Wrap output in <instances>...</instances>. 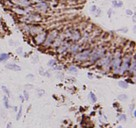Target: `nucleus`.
<instances>
[{"label":"nucleus","mask_w":136,"mask_h":128,"mask_svg":"<svg viewBox=\"0 0 136 128\" xmlns=\"http://www.w3.org/2000/svg\"><path fill=\"white\" fill-rule=\"evenodd\" d=\"M21 21L24 22V24H29V25H34L35 23L37 22H40L42 20V17L40 15H38V14H35L33 12H30L28 13L27 15L23 16L21 19Z\"/></svg>","instance_id":"obj_1"},{"label":"nucleus","mask_w":136,"mask_h":128,"mask_svg":"<svg viewBox=\"0 0 136 128\" xmlns=\"http://www.w3.org/2000/svg\"><path fill=\"white\" fill-rule=\"evenodd\" d=\"M106 53V49L105 48H100V47H97V48H94L93 50H91L90 52V55H89V61L91 63H95L98 61L104 54Z\"/></svg>","instance_id":"obj_2"},{"label":"nucleus","mask_w":136,"mask_h":128,"mask_svg":"<svg viewBox=\"0 0 136 128\" xmlns=\"http://www.w3.org/2000/svg\"><path fill=\"white\" fill-rule=\"evenodd\" d=\"M121 61H122L121 53H120V51H117L112 56V60H111V63H110V67L112 68L113 73H117V74H118V70L120 68Z\"/></svg>","instance_id":"obj_3"},{"label":"nucleus","mask_w":136,"mask_h":128,"mask_svg":"<svg viewBox=\"0 0 136 128\" xmlns=\"http://www.w3.org/2000/svg\"><path fill=\"white\" fill-rule=\"evenodd\" d=\"M92 49H86V50H82L79 51L78 53H76L74 55V60L77 62H84L87 61L89 59V55Z\"/></svg>","instance_id":"obj_4"},{"label":"nucleus","mask_w":136,"mask_h":128,"mask_svg":"<svg viewBox=\"0 0 136 128\" xmlns=\"http://www.w3.org/2000/svg\"><path fill=\"white\" fill-rule=\"evenodd\" d=\"M130 63H131V56L130 55H125L124 58L121 61V65H120V68L118 70L119 74H124L126 71H128Z\"/></svg>","instance_id":"obj_5"},{"label":"nucleus","mask_w":136,"mask_h":128,"mask_svg":"<svg viewBox=\"0 0 136 128\" xmlns=\"http://www.w3.org/2000/svg\"><path fill=\"white\" fill-rule=\"evenodd\" d=\"M58 35H59V32H58V30H56V29H53V30L49 31L46 35V38H45V41H44L43 44L45 46H50L53 43V41L57 38Z\"/></svg>","instance_id":"obj_6"},{"label":"nucleus","mask_w":136,"mask_h":128,"mask_svg":"<svg viewBox=\"0 0 136 128\" xmlns=\"http://www.w3.org/2000/svg\"><path fill=\"white\" fill-rule=\"evenodd\" d=\"M33 8L37 11H40V12H46L49 9V5L47 2L44 1H40V2H37L36 4L33 5Z\"/></svg>","instance_id":"obj_7"},{"label":"nucleus","mask_w":136,"mask_h":128,"mask_svg":"<svg viewBox=\"0 0 136 128\" xmlns=\"http://www.w3.org/2000/svg\"><path fill=\"white\" fill-rule=\"evenodd\" d=\"M82 37V35H81V32L79 30H76V29H72L71 30V33L69 35V40L70 41H73V42H77V41H79Z\"/></svg>","instance_id":"obj_8"},{"label":"nucleus","mask_w":136,"mask_h":128,"mask_svg":"<svg viewBox=\"0 0 136 128\" xmlns=\"http://www.w3.org/2000/svg\"><path fill=\"white\" fill-rule=\"evenodd\" d=\"M46 35H47V32L46 31H42L40 32L39 34H37L34 36V42L37 44V45H41L44 43L45 41V38H46Z\"/></svg>","instance_id":"obj_9"},{"label":"nucleus","mask_w":136,"mask_h":128,"mask_svg":"<svg viewBox=\"0 0 136 128\" xmlns=\"http://www.w3.org/2000/svg\"><path fill=\"white\" fill-rule=\"evenodd\" d=\"M42 31H43V28L41 26H39V25H30L29 26V32H28V34H31V35L35 36V35L39 34Z\"/></svg>","instance_id":"obj_10"},{"label":"nucleus","mask_w":136,"mask_h":128,"mask_svg":"<svg viewBox=\"0 0 136 128\" xmlns=\"http://www.w3.org/2000/svg\"><path fill=\"white\" fill-rule=\"evenodd\" d=\"M81 49H82V48H81L80 44H78V43H73V44H71V45L69 46L68 51H69L71 54H74V55H75V54L78 53Z\"/></svg>","instance_id":"obj_11"},{"label":"nucleus","mask_w":136,"mask_h":128,"mask_svg":"<svg viewBox=\"0 0 136 128\" xmlns=\"http://www.w3.org/2000/svg\"><path fill=\"white\" fill-rule=\"evenodd\" d=\"M11 1L20 7H28L31 4L30 0H11Z\"/></svg>","instance_id":"obj_12"},{"label":"nucleus","mask_w":136,"mask_h":128,"mask_svg":"<svg viewBox=\"0 0 136 128\" xmlns=\"http://www.w3.org/2000/svg\"><path fill=\"white\" fill-rule=\"evenodd\" d=\"M5 67H6L7 69H10V70H13V71H20V70H21L20 66L17 65V64H15V63H8V64L5 65Z\"/></svg>","instance_id":"obj_13"},{"label":"nucleus","mask_w":136,"mask_h":128,"mask_svg":"<svg viewBox=\"0 0 136 128\" xmlns=\"http://www.w3.org/2000/svg\"><path fill=\"white\" fill-rule=\"evenodd\" d=\"M129 72L132 73V74H135V70H136V62H135V57H133V60L131 61L130 63V66H129Z\"/></svg>","instance_id":"obj_14"},{"label":"nucleus","mask_w":136,"mask_h":128,"mask_svg":"<svg viewBox=\"0 0 136 128\" xmlns=\"http://www.w3.org/2000/svg\"><path fill=\"white\" fill-rule=\"evenodd\" d=\"M10 55L8 53H2L0 54V62H3V61H6L7 59H9Z\"/></svg>","instance_id":"obj_15"},{"label":"nucleus","mask_w":136,"mask_h":128,"mask_svg":"<svg viewBox=\"0 0 136 128\" xmlns=\"http://www.w3.org/2000/svg\"><path fill=\"white\" fill-rule=\"evenodd\" d=\"M67 71L69 72V73H72V74H77V68L75 67V66H73V65H71V66H69L68 67V69H67Z\"/></svg>","instance_id":"obj_16"},{"label":"nucleus","mask_w":136,"mask_h":128,"mask_svg":"<svg viewBox=\"0 0 136 128\" xmlns=\"http://www.w3.org/2000/svg\"><path fill=\"white\" fill-rule=\"evenodd\" d=\"M57 64H58V63H57V61H56L55 59H51V60L48 61V66H49V67H52V69H53Z\"/></svg>","instance_id":"obj_17"},{"label":"nucleus","mask_w":136,"mask_h":128,"mask_svg":"<svg viewBox=\"0 0 136 128\" xmlns=\"http://www.w3.org/2000/svg\"><path fill=\"white\" fill-rule=\"evenodd\" d=\"M3 101H4V106H5V108H10V105H9V101H8V96H6V95H4L3 96Z\"/></svg>","instance_id":"obj_18"},{"label":"nucleus","mask_w":136,"mask_h":128,"mask_svg":"<svg viewBox=\"0 0 136 128\" xmlns=\"http://www.w3.org/2000/svg\"><path fill=\"white\" fill-rule=\"evenodd\" d=\"M118 85L121 87V88H128V83H127V81H119L118 82Z\"/></svg>","instance_id":"obj_19"},{"label":"nucleus","mask_w":136,"mask_h":128,"mask_svg":"<svg viewBox=\"0 0 136 128\" xmlns=\"http://www.w3.org/2000/svg\"><path fill=\"white\" fill-rule=\"evenodd\" d=\"M89 98H90V100L92 101V103H96L97 98H96V96H95V94H94V93L90 92V93H89Z\"/></svg>","instance_id":"obj_20"},{"label":"nucleus","mask_w":136,"mask_h":128,"mask_svg":"<svg viewBox=\"0 0 136 128\" xmlns=\"http://www.w3.org/2000/svg\"><path fill=\"white\" fill-rule=\"evenodd\" d=\"M112 3H113V5L116 6V7H121V6L123 5V3H122L121 1H118V0H113Z\"/></svg>","instance_id":"obj_21"},{"label":"nucleus","mask_w":136,"mask_h":128,"mask_svg":"<svg viewBox=\"0 0 136 128\" xmlns=\"http://www.w3.org/2000/svg\"><path fill=\"white\" fill-rule=\"evenodd\" d=\"M18 113H17V116H16V119L17 120H20V118H21V115H22V106H20V108L18 109V111H17Z\"/></svg>","instance_id":"obj_22"},{"label":"nucleus","mask_w":136,"mask_h":128,"mask_svg":"<svg viewBox=\"0 0 136 128\" xmlns=\"http://www.w3.org/2000/svg\"><path fill=\"white\" fill-rule=\"evenodd\" d=\"M1 88H2V91L5 93V95H6V96H9V95H10V91L8 90V88H7L6 86H4V85H3Z\"/></svg>","instance_id":"obj_23"},{"label":"nucleus","mask_w":136,"mask_h":128,"mask_svg":"<svg viewBox=\"0 0 136 128\" xmlns=\"http://www.w3.org/2000/svg\"><path fill=\"white\" fill-rule=\"evenodd\" d=\"M118 99H119V100H122V101H126V100L128 99V97H127V95H125V94H121V95L118 96Z\"/></svg>","instance_id":"obj_24"},{"label":"nucleus","mask_w":136,"mask_h":128,"mask_svg":"<svg viewBox=\"0 0 136 128\" xmlns=\"http://www.w3.org/2000/svg\"><path fill=\"white\" fill-rule=\"evenodd\" d=\"M118 119H119L120 121H126V120H127V117H126L125 114H120V115L118 116Z\"/></svg>","instance_id":"obj_25"},{"label":"nucleus","mask_w":136,"mask_h":128,"mask_svg":"<svg viewBox=\"0 0 136 128\" xmlns=\"http://www.w3.org/2000/svg\"><path fill=\"white\" fill-rule=\"evenodd\" d=\"M23 97L25 100H28L29 99V94L27 93V91H24V93H23Z\"/></svg>","instance_id":"obj_26"},{"label":"nucleus","mask_w":136,"mask_h":128,"mask_svg":"<svg viewBox=\"0 0 136 128\" xmlns=\"http://www.w3.org/2000/svg\"><path fill=\"white\" fill-rule=\"evenodd\" d=\"M96 10H97L96 6H95V5H92V6H91V8H90V11L94 13V12H96Z\"/></svg>","instance_id":"obj_27"},{"label":"nucleus","mask_w":136,"mask_h":128,"mask_svg":"<svg viewBox=\"0 0 136 128\" xmlns=\"http://www.w3.org/2000/svg\"><path fill=\"white\" fill-rule=\"evenodd\" d=\"M16 52H17L18 54H23V50H22V48H18V49L16 50Z\"/></svg>","instance_id":"obj_28"},{"label":"nucleus","mask_w":136,"mask_h":128,"mask_svg":"<svg viewBox=\"0 0 136 128\" xmlns=\"http://www.w3.org/2000/svg\"><path fill=\"white\" fill-rule=\"evenodd\" d=\"M134 107H135V105H134V103L130 105V111H133V110H134Z\"/></svg>","instance_id":"obj_29"},{"label":"nucleus","mask_w":136,"mask_h":128,"mask_svg":"<svg viewBox=\"0 0 136 128\" xmlns=\"http://www.w3.org/2000/svg\"><path fill=\"white\" fill-rule=\"evenodd\" d=\"M118 31H123V32L125 33V32H127V31H128V28H122V29H119Z\"/></svg>","instance_id":"obj_30"},{"label":"nucleus","mask_w":136,"mask_h":128,"mask_svg":"<svg viewBox=\"0 0 136 128\" xmlns=\"http://www.w3.org/2000/svg\"><path fill=\"white\" fill-rule=\"evenodd\" d=\"M19 99H20V100H21V102H24V101H25V99H24L23 95H20V96H19Z\"/></svg>","instance_id":"obj_31"},{"label":"nucleus","mask_w":136,"mask_h":128,"mask_svg":"<svg viewBox=\"0 0 136 128\" xmlns=\"http://www.w3.org/2000/svg\"><path fill=\"white\" fill-rule=\"evenodd\" d=\"M57 77H58V78H63V74H62V73H58Z\"/></svg>","instance_id":"obj_32"},{"label":"nucleus","mask_w":136,"mask_h":128,"mask_svg":"<svg viewBox=\"0 0 136 128\" xmlns=\"http://www.w3.org/2000/svg\"><path fill=\"white\" fill-rule=\"evenodd\" d=\"M126 14H128V15H132V11L129 10V9H127V10H126Z\"/></svg>","instance_id":"obj_33"},{"label":"nucleus","mask_w":136,"mask_h":128,"mask_svg":"<svg viewBox=\"0 0 136 128\" xmlns=\"http://www.w3.org/2000/svg\"><path fill=\"white\" fill-rule=\"evenodd\" d=\"M111 14H112V9H109V11H108V16L111 17Z\"/></svg>","instance_id":"obj_34"},{"label":"nucleus","mask_w":136,"mask_h":128,"mask_svg":"<svg viewBox=\"0 0 136 128\" xmlns=\"http://www.w3.org/2000/svg\"><path fill=\"white\" fill-rule=\"evenodd\" d=\"M6 128H12V123L9 122V123L7 124V127H6Z\"/></svg>","instance_id":"obj_35"},{"label":"nucleus","mask_w":136,"mask_h":128,"mask_svg":"<svg viewBox=\"0 0 136 128\" xmlns=\"http://www.w3.org/2000/svg\"><path fill=\"white\" fill-rule=\"evenodd\" d=\"M13 110H14L15 112H17V111H18V108H17V107H13Z\"/></svg>","instance_id":"obj_36"},{"label":"nucleus","mask_w":136,"mask_h":128,"mask_svg":"<svg viewBox=\"0 0 136 128\" xmlns=\"http://www.w3.org/2000/svg\"><path fill=\"white\" fill-rule=\"evenodd\" d=\"M27 78H33V75H32V74H29V75H27Z\"/></svg>","instance_id":"obj_37"},{"label":"nucleus","mask_w":136,"mask_h":128,"mask_svg":"<svg viewBox=\"0 0 136 128\" xmlns=\"http://www.w3.org/2000/svg\"><path fill=\"white\" fill-rule=\"evenodd\" d=\"M33 61H34V62H35V61L37 62V61H38V57H34V59H33Z\"/></svg>","instance_id":"obj_38"},{"label":"nucleus","mask_w":136,"mask_h":128,"mask_svg":"<svg viewBox=\"0 0 136 128\" xmlns=\"http://www.w3.org/2000/svg\"><path fill=\"white\" fill-rule=\"evenodd\" d=\"M88 77H89V78H92V77H93V76H92V75H91V74H88Z\"/></svg>","instance_id":"obj_39"},{"label":"nucleus","mask_w":136,"mask_h":128,"mask_svg":"<svg viewBox=\"0 0 136 128\" xmlns=\"http://www.w3.org/2000/svg\"><path fill=\"white\" fill-rule=\"evenodd\" d=\"M117 128H123V127H121V126H118V127H117Z\"/></svg>","instance_id":"obj_40"}]
</instances>
